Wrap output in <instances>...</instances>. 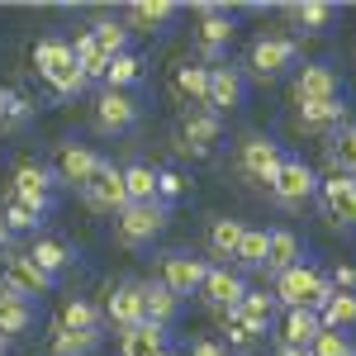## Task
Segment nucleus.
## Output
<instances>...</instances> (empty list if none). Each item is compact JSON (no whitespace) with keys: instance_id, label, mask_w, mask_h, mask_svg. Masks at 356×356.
Masks as SVG:
<instances>
[{"instance_id":"obj_1","label":"nucleus","mask_w":356,"mask_h":356,"mask_svg":"<svg viewBox=\"0 0 356 356\" xmlns=\"http://www.w3.org/2000/svg\"><path fill=\"white\" fill-rule=\"evenodd\" d=\"M33 67H38V76H43V81L53 86V95H76V90L86 86L72 43H67V38H57V33H48V38H38V43H33Z\"/></svg>"},{"instance_id":"obj_53","label":"nucleus","mask_w":356,"mask_h":356,"mask_svg":"<svg viewBox=\"0 0 356 356\" xmlns=\"http://www.w3.org/2000/svg\"><path fill=\"white\" fill-rule=\"evenodd\" d=\"M352 62H356V53H352Z\"/></svg>"},{"instance_id":"obj_18","label":"nucleus","mask_w":356,"mask_h":356,"mask_svg":"<svg viewBox=\"0 0 356 356\" xmlns=\"http://www.w3.org/2000/svg\"><path fill=\"white\" fill-rule=\"evenodd\" d=\"M138 124V100L124 95V90H105L95 100V129L100 134H129Z\"/></svg>"},{"instance_id":"obj_20","label":"nucleus","mask_w":356,"mask_h":356,"mask_svg":"<svg viewBox=\"0 0 356 356\" xmlns=\"http://www.w3.org/2000/svg\"><path fill=\"white\" fill-rule=\"evenodd\" d=\"M285 19H290V29H295V38H309V33H323V29H332V19H337V5L332 0H295V5H285Z\"/></svg>"},{"instance_id":"obj_44","label":"nucleus","mask_w":356,"mask_h":356,"mask_svg":"<svg viewBox=\"0 0 356 356\" xmlns=\"http://www.w3.org/2000/svg\"><path fill=\"white\" fill-rule=\"evenodd\" d=\"M181 195H186V176H181V171H157V204L171 209Z\"/></svg>"},{"instance_id":"obj_33","label":"nucleus","mask_w":356,"mask_h":356,"mask_svg":"<svg viewBox=\"0 0 356 356\" xmlns=\"http://www.w3.org/2000/svg\"><path fill=\"white\" fill-rule=\"evenodd\" d=\"M328 166L332 176H356V124H347L328 138Z\"/></svg>"},{"instance_id":"obj_11","label":"nucleus","mask_w":356,"mask_h":356,"mask_svg":"<svg viewBox=\"0 0 356 356\" xmlns=\"http://www.w3.org/2000/svg\"><path fill=\"white\" fill-rule=\"evenodd\" d=\"M176 138H181V152L209 157V152H214V143L223 138V119H219L214 110H204V105H195V110L181 114V124H176Z\"/></svg>"},{"instance_id":"obj_3","label":"nucleus","mask_w":356,"mask_h":356,"mask_svg":"<svg viewBox=\"0 0 356 356\" xmlns=\"http://www.w3.org/2000/svg\"><path fill=\"white\" fill-rule=\"evenodd\" d=\"M247 67H252L257 81H275V76H285L290 67H300V38H295V33H261V38H252V48H247Z\"/></svg>"},{"instance_id":"obj_24","label":"nucleus","mask_w":356,"mask_h":356,"mask_svg":"<svg viewBox=\"0 0 356 356\" xmlns=\"http://www.w3.org/2000/svg\"><path fill=\"white\" fill-rule=\"evenodd\" d=\"M176 314H181V300L166 290L162 280H143V318L166 328V323H176Z\"/></svg>"},{"instance_id":"obj_5","label":"nucleus","mask_w":356,"mask_h":356,"mask_svg":"<svg viewBox=\"0 0 356 356\" xmlns=\"http://www.w3.org/2000/svg\"><path fill=\"white\" fill-rule=\"evenodd\" d=\"M233 15L219 5H200V24H195V62L219 67L228 62V43H233Z\"/></svg>"},{"instance_id":"obj_49","label":"nucleus","mask_w":356,"mask_h":356,"mask_svg":"<svg viewBox=\"0 0 356 356\" xmlns=\"http://www.w3.org/2000/svg\"><path fill=\"white\" fill-rule=\"evenodd\" d=\"M275 356H309V347H280Z\"/></svg>"},{"instance_id":"obj_32","label":"nucleus","mask_w":356,"mask_h":356,"mask_svg":"<svg viewBox=\"0 0 356 356\" xmlns=\"http://www.w3.org/2000/svg\"><path fill=\"white\" fill-rule=\"evenodd\" d=\"M57 328H67V332H100V328H105V314H100L90 300H67V304H62Z\"/></svg>"},{"instance_id":"obj_12","label":"nucleus","mask_w":356,"mask_h":356,"mask_svg":"<svg viewBox=\"0 0 356 356\" xmlns=\"http://www.w3.org/2000/svg\"><path fill=\"white\" fill-rule=\"evenodd\" d=\"M81 200L95 209V214H119L124 204H129V195H124V176H119V166L105 162L100 157V166H95V176L81 186Z\"/></svg>"},{"instance_id":"obj_52","label":"nucleus","mask_w":356,"mask_h":356,"mask_svg":"<svg viewBox=\"0 0 356 356\" xmlns=\"http://www.w3.org/2000/svg\"><path fill=\"white\" fill-rule=\"evenodd\" d=\"M162 356H176V352H162Z\"/></svg>"},{"instance_id":"obj_15","label":"nucleus","mask_w":356,"mask_h":356,"mask_svg":"<svg viewBox=\"0 0 356 356\" xmlns=\"http://www.w3.org/2000/svg\"><path fill=\"white\" fill-rule=\"evenodd\" d=\"M247 95V81L238 67H228V62H219V67H209V95H204V110H214L223 119V114H233L238 105H243Z\"/></svg>"},{"instance_id":"obj_35","label":"nucleus","mask_w":356,"mask_h":356,"mask_svg":"<svg viewBox=\"0 0 356 356\" xmlns=\"http://www.w3.org/2000/svg\"><path fill=\"white\" fill-rule=\"evenodd\" d=\"M143 81V57L138 53H119L110 57V67H105V90H134V86Z\"/></svg>"},{"instance_id":"obj_30","label":"nucleus","mask_w":356,"mask_h":356,"mask_svg":"<svg viewBox=\"0 0 356 356\" xmlns=\"http://www.w3.org/2000/svg\"><path fill=\"white\" fill-rule=\"evenodd\" d=\"M304 261V243L300 233H290V228H271V257H266V271H290V266H300Z\"/></svg>"},{"instance_id":"obj_10","label":"nucleus","mask_w":356,"mask_h":356,"mask_svg":"<svg viewBox=\"0 0 356 356\" xmlns=\"http://www.w3.org/2000/svg\"><path fill=\"white\" fill-rule=\"evenodd\" d=\"M204 275H209V257H195V252H166V257H162V275H157V280H162L176 300H186V295H200Z\"/></svg>"},{"instance_id":"obj_4","label":"nucleus","mask_w":356,"mask_h":356,"mask_svg":"<svg viewBox=\"0 0 356 356\" xmlns=\"http://www.w3.org/2000/svg\"><path fill=\"white\" fill-rule=\"evenodd\" d=\"M280 166H285V152H280L275 138H266V134H247L243 138V147H238V171H243V181L271 191L275 176H280Z\"/></svg>"},{"instance_id":"obj_41","label":"nucleus","mask_w":356,"mask_h":356,"mask_svg":"<svg viewBox=\"0 0 356 356\" xmlns=\"http://www.w3.org/2000/svg\"><path fill=\"white\" fill-rule=\"evenodd\" d=\"M90 33H95V43H100V53H105V57L129 53V29L119 24V19H95Z\"/></svg>"},{"instance_id":"obj_50","label":"nucleus","mask_w":356,"mask_h":356,"mask_svg":"<svg viewBox=\"0 0 356 356\" xmlns=\"http://www.w3.org/2000/svg\"><path fill=\"white\" fill-rule=\"evenodd\" d=\"M5 352H10V337H0V356H5Z\"/></svg>"},{"instance_id":"obj_46","label":"nucleus","mask_w":356,"mask_h":356,"mask_svg":"<svg viewBox=\"0 0 356 356\" xmlns=\"http://www.w3.org/2000/svg\"><path fill=\"white\" fill-rule=\"evenodd\" d=\"M328 290H337V295H356V266H337V271L328 275Z\"/></svg>"},{"instance_id":"obj_6","label":"nucleus","mask_w":356,"mask_h":356,"mask_svg":"<svg viewBox=\"0 0 356 356\" xmlns=\"http://www.w3.org/2000/svg\"><path fill=\"white\" fill-rule=\"evenodd\" d=\"M166 204H124L119 214H114V238H119V247H152V238L166 228Z\"/></svg>"},{"instance_id":"obj_54","label":"nucleus","mask_w":356,"mask_h":356,"mask_svg":"<svg viewBox=\"0 0 356 356\" xmlns=\"http://www.w3.org/2000/svg\"><path fill=\"white\" fill-rule=\"evenodd\" d=\"M352 181H356V176H352Z\"/></svg>"},{"instance_id":"obj_23","label":"nucleus","mask_w":356,"mask_h":356,"mask_svg":"<svg viewBox=\"0 0 356 356\" xmlns=\"http://www.w3.org/2000/svg\"><path fill=\"white\" fill-rule=\"evenodd\" d=\"M95 166H100V157H95L90 147H81V143H67V147L57 152V181H67V186H76V191H81L86 181L95 176Z\"/></svg>"},{"instance_id":"obj_42","label":"nucleus","mask_w":356,"mask_h":356,"mask_svg":"<svg viewBox=\"0 0 356 356\" xmlns=\"http://www.w3.org/2000/svg\"><path fill=\"white\" fill-rule=\"evenodd\" d=\"M0 219H5V228H10V233H33V228L43 223V214H33L29 204H19V200H10V195H5V204H0Z\"/></svg>"},{"instance_id":"obj_19","label":"nucleus","mask_w":356,"mask_h":356,"mask_svg":"<svg viewBox=\"0 0 356 356\" xmlns=\"http://www.w3.org/2000/svg\"><path fill=\"white\" fill-rule=\"evenodd\" d=\"M318 200H323V209H328L332 223L356 228V181L352 176H328V181H318Z\"/></svg>"},{"instance_id":"obj_17","label":"nucleus","mask_w":356,"mask_h":356,"mask_svg":"<svg viewBox=\"0 0 356 356\" xmlns=\"http://www.w3.org/2000/svg\"><path fill=\"white\" fill-rule=\"evenodd\" d=\"M295 129L309 138H332L337 129H347V95L323 105H295Z\"/></svg>"},{"instance_id":"obj_31","label":"nucleus","mask_w":356,"mask_h":356,"mask_svg":"<svg viewBox=\"0 0 356 356\" xmlns=\"http://www.w3.org/2000/svg\"><path fill=\"white\" fill-rule=\"evenodd\" d=\"M105 342V332H67V328H53L48 337V356H95Z\"/></svg>"},{"instance_id":"obj_45","label":"nucleus","mask_w":356,"mask_h":356,"mask_svg":"<svg viewBox=\"0 0 356 356\" xmlns=\"http://www.w3.org/2000/svg\"><path fill=\"white\" fill-rule=\"evenodd\" d=\"M223 332H228V342H233V347H238V352H247V347H252V342H257V337H252V332H247L243 323H238V318H233V314H223Z\"/></svg>"},{"instance_id":"obj_16","label":"nucleus","mask_w":356,"mask_h":356,"mask_svg":"<svg viewBox=\"0 0 356 356\" xmlns=\"http://www.w3.org/2000/svg\"><path fill=\"white\" fill-rule=\"evenodd\" d=\"M247 295V280L243 271H228V266H209L204 275V285H200V300L209 304V309H219V314H233Z\"/></svg>"},{"instance_id":"obj_51","label":"nucleus","mask_w":356,"mask_h":356,"mask_svg":"<svg viewBox=\"0 0 356 356\" xmlns=\"http://www.w3.org/2000/svg\"><path fill=\"white\" fill-rule=\"evenodd\" d=\"M243 356H261V352H243Z\"/></svg>"},{"instance_id":"obj_13","label":"nucleus","mask_w":356,"mask_h":356,"mask_svg":"<svg viewBox=\"0 0 356 356\" xmlns=\"http://www.w3.org/2000/svg\"><path fill=\"white\" fill-rule=\"evenodd\" d=\"M314 191H318L314 166L300 162V157H285V166H280V176H275V186H271V200L280 204V209H300Z\"/></svg>"},{"instance_id":"obj_7","label":"nucleus","mask_w":356,"mask_h":356,"mask_svg":"<svg viewBox=\"0 0 356 356\" xmlns=\"http://www.w3.org/2000/svg\"><path fill=\"white\" fill-rule=\"evenodd\" d=\"M53 186H57V176L48 171V166L19 162L15 166V181H10V200H19V204H29L33 214L48 219V209H53Z\"/></svg>"},{"instance_id":"obj_40","label":"nucleus","mask_w":356,"mask_h":356,"mask_svg":"<svg viewBox=\"0 0 356 356\" xmlns=\"http://www.w3.org/2000/svg\"><path fill=\"white\" fill-rule=\"evenodd\" d=\"M29 119H33V105H29L19 90L0 86V134H15V129H24Z\"/></svg>"},{"instance_id":"obj_48","label":"nucleus","mask_w":356,"mask_h":356,"mask_svg":"<svg viewBox=\"0 0 356 356\" xmlns=\"http://www.w3.org/2000/svg\"><path fill=\"white\" fill-rule=\"evenodd\" d=\"M10 238H15V233H10V228H5V219H0V252H10Z\"/></svg>"},{"instance_id":"obj_39","label":"nucleus","mask_w":356,"mask_h":356,"mask_svg":"<svg viewBox=\"0 0 356 356\" xmlns=\"http://www.w3.org/2000/svg\"><path fill=\"white\" fill-rule=\"evenodd\" d=\"M318 323H323V328H332V332L356 328V295H337V290H332L328 304L318 309Z\"/></svg>"},{"instance_id":"obj_22","label":"nucleus","mask_w":356,"mask_h":356,"mask_svg":"<svg viewBox=\"0 0 356 356\" xmlns=\"http://www.w3.org/2000/svg\"><path fill=\"white\" fill-rule=\"evenodd\" d=\"M33 323H38L33 300H24V295H15V290L0 285V337H19V332H29Z\"/></svg>"},{"instance_id":"obj_43","label":"nucleus","mask_w":356,"mask_h":356,"mask_svg":"<svg viewBox=\"0 0 356 356\" xmlns=\"http://www.w3.org/2000/svg\"><path fill=\"white\" fill-rule=\"evenodd\" d=\"M309 356H356V342L347 337V332H332L323 328L314 342H309Z\"/></svg>"},{"instance_id":"obj_29","label":"nucleus","mask_w":356,"mask_h":356,"mask_svg":"<svg viewBox=\"0 0 356 356\" xmlns=\"http://www.w3.org/2000/svg\"><path fill=\"white\" fill-rule=\"evenodd\" d=\"M119 176H124V195H129V204H152V200H157V171H152L147 162L119 166Z\"/></svg>"},{"instance_id":"obj_14","label":"nucleus","mask_w":356,"mask_h":356,"mask_svg":"<svg viewBox=\"0 0 356 356\" xmlns=\"http://www.w3.org/2000/svg\"><path fill=\"white\" fill-rule=\"evenodd\" d=\"M100 314H105V323H114L119 332L147 323V318H143V280H119V285H110Z\"/></svg>"},{"instance_id":"obj_47","label":"nucleus","mask_w":356,"mask_h":356,"mask_svg":"<svg viewBox=\"0 0 356 356\" xmlns=\"http://www.w3.org/2000/svg\"><path fill=\"white\" fill-rule=\"evenodd\" d=\"M191 356H228V342H219V337H195Z\"/></svg>"},{"instance_id":"obj_9","label":"nucleus","mask_w":356,"mask_h":356,"mask_svg":"<svg viewBox=\"0 0 356 356\" xmlns=\"http://www.w3.org/2000/svg\"><path fill=\"white\" fill-rule=\"evenodd\" d=\"M0 257H5V261H0V285H5V290L33 300V295H48V290L57 285V275L38 271L29 252H0Z\"/></svg>"},{"instance_id":"obj_38","label":"nucleus","mask_w":356,"mask_h":356,"mask_svg":"<svg viewBox=\"0 0 356 356\" xmlns=\"http://www.w3.org/2000/svg\"><path fill=\"white\" fill-rule=\"evenodd\" d=\"M29 257H33V266H38V271H48V275H57V271H67V266H72V247L57 243V238H33Z\"/></svg>"},{"instance_id":"obj_21","label":"nucleus","mask_w":356,"mask_h":356,"mask_svg":"<svg viewBox=\"0 0 356 356\" xmlns=\"http://www.w3.org/2000/svg\"><path fill=\"white\" fill-rule=\"evenodd\" d=\"M275 295H266V290H247L243 295V304L233 309V318L243 323L252 337H261V332H271V323H275Z\"/></svg>"},{"instance_id":"obj_36","label":"nucleus","mask_w":356,"mask_h":356,"mask_svg":"<svg viewBox=\"0 0 356 356\" xmlns=\"http://www.w3.org/2000/svg\"><path fill=\"white\" fill-rule=\"evenodd\" d=\"M176 15H181V5H176V0H134V5H129V19L143 24L147 33H152V29H162V24H171Z\"/></svg>"},{"instance_id":"obj_25","label":"nucleus","mask_w":356,"mask_h":356,"mask_svg":"<svg viewBox=\"0 0 356 356\" xmlns=\"http://www.w3.org/2000/svg\"><path fill=\"white\" fill-rule=\"evenodd\" d=\"M171 90L186 100V105H204V95H209V67L204 62H181L176 72H171Z\"/></svg>"},{"instance_id":"obj_8","label":"nucleus","mask_w":356,"mask_h":356,"mask_svg":"<svg viewBox=\"0 0 356 356\" xmlns=\"http://www.w3.org/2000/svg\"><path fill=\"white\" fill-rule=\"evenodd\" d=\"M295 105H323V100H342V76L332 62H304L290 86Z\"/></svg>"},{"instance_id":"obj_28","label":"nucleus","mask_w":356,"mask_h":356,"mask_svg":"<svg viewBox=\"0 0 356 356\" xmlns=\"http://www.w3.org/2000/svg\"><path fill=\"white\" fill-rule=\"evenodd\" d=\"M266 257H271V228H247L233 266L238 271H266Z\"/></svg>"},{"instance_id":"obj_37","label":"nucleus","mask_w":356,"mask_h":356,"mask_svg":"<svg viewBox=\"0 0 356 356\" xmlns=\"http://www.w3.org/2000/svg\"><path fill=\"white\" fill-rule=\"evenodd\" d=\"M243 233H247L243 219H214V228H209V257L233 261V257H238V243H243Z\"/></svg>"},{"instance_id":"obj_2","label":"nucleus","mask_w":356,"mask_h":356,"mask_svg":"<svg viewBox=\"0 0 356 356\" xmlns=\"http://www.w3.org/2000/svg\"><path fill=\"white\" fill-rule=\"evenodd\" d=\"M275 304H285V309H323L328 304V275L318 271V266H309V261H300V266H290V271L275 275Z\"/></svg>"},{"instance_id":"obj_34","label":"nucleus","mask_w":356,"mask_h":356,"mask_svg":"<svg viewBox=\"0 0 356 356\" xmlns=\"http://www.w3.org/2000/svg\"><path fill=\"white\" fill-rule=\"evenodd\" d=\"M72 53H76V67H81L86 81H105V67H110V57L100 53V43H95V33H90V29H86V33H76Z\"/></svg>"},{"instance_id":"obj_27","label":"nucleus","mask_w":356,"mask_h":356,"mask_svg":"<svg viewBox=\"0 0 356 356\" xmlns=\"http://www.w3.org/2000/svg\"><path fill=\"white\" fill-rule=\"evenodd\" d=\"M323 332L314 309H285V323H280V347H309L314 337Z\"/></svg>"},{"instance_id":"obj_26","label":"nucleus","mask_w":356,"mask_h":356,"mask_svg":"<svg viewBox=\"0 0 356 356\" xmlns=\"http://www.w3.org/2000/svg\"><path fill=\"white\" fill-rule=\"evenodd\" d=\"M166 352V328L157 323H138V328L119 332V356H162Z\"/></svg>"}]
</instances>
